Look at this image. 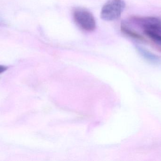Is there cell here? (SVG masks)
Segmentation results:
<instances>
[{
	"label": "cell",
	"instance_id": "6da1fadb",
	"mask_svg": "<svg viewBox=\"0 0 161 161\" xmlns=\"http://www.w3.org/2000/svg\"><path fill=\"white\" fill-rule=\"evenodd\" d=\"M126 7L124 0H108L101 12V18L105 21H113L119 18Z\"/></svg>",
	"mask_w": 161,
	"mask_h": 161
},
{
	"label": "cell",
	"instance_id": "8992f818",
	"mask_svg": "<svg viewBox=\"0 0 161 161\" xmlns=\"http://www.w3.org/2000/svg\"><path fill=\"white\" fill-rule=\"evenodd\" d=\"M144 33L156 46L161 49V35L148 31H144Z\"/></svg>",
	"mask_w": 161,
	"mask_h": 161
},
{
	"label": "cell",
	"instance_id": "3957f363",
	"mask_svg": "<svg viewBox=\"0 0 161 161\" xmlns=\"http://www.w3.org/2000/svg\"><path fill=\"white\" fill-rule=\"evenodd\" d=\"M131 21L144 30L161 35V19L154 17L133 16Z\"/></svg>",
	"mask_w": 161,
	"mask_h": 161
},
{
	"label": "cell",
	"instance_id": "277c9868",
	"mask_svg": "<svg viewBox=\"0 0 161 161\" xmlns=\"http://www.w3.org/2000/svg\"><path fill=\"white\" fill-rule=\"evenodd\" d=\"M135 48L139 54L147 62L155 65L161 64V59L158 55L138 45H136Z\"/></svg>",
	"mask_w": 161,
	"mask_h": 161
},
{
	"label": "cell",
	"instance_id": "5b68a950",
	"mask_svg": "<svg viewBox=\"0 0 161 161\" xmlns=\"http://www.w3.org/2000/svg\"><path fill=\"white\" fill-rule=\"evenodd\" d=\"M120 30L124 34L130 37H131L133 39H136L138 41H142V42L146 41V39L143 36L128 28V26H126L123 23L121 24Z\"/></svg>",
	"mask_w": 161,
	"mask_h": 161
},
{
	"label": "cell",
	"instance_id": "7a4b0ae2",
	"mask_svg": "<svg viewBox=\"0 0 161 161\" xmlns=\"http://www.w3.org/2000/svg\"><path fill=\"white\" fill-rule=\"evenodd\" d=\"M74 20L78 26L86 31H93L96 29L95 18L91 13L83 8L75 9L73 14Z\"/></svg>",
	"mask_w": 161,
	"mask_h": 161
}]
</instances>
